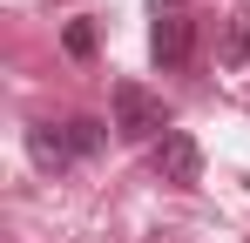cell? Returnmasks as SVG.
Masks as SVG:
<instances>
[{
	"instance_id": "cell-1",
	"label": "cell",
	"mask_w": 250,
	"mask_h": 243,
	"mask_svg": "<svg viewBox=\"0 0 250 243\" xmlns=\"http://www.w3.org/2000/svg\"><path fill=\"white\" fill-rule=\"evenodd\" d=\"M115 135L122 142H163L169 135L163 95H149L142 81H115Z\"/></svg>"
},
{
	"instance_id": "cell-2",
	"label": "cell",
	"mask_w": 250,
	"mask_h": 243,
	"mask_svg": "<svg viewBox=\"0 0 250 243\" xmlns=\"http://www.w3.org/2000/svg\"><path fill=\"white\" fill-rule=\"evenodd\" d=\"M156 176H163L169 189H189V182L203 176V149H196V135L169 128L163 142H156Z\"/></svg>"
},
{
	"instance_id": "cell-3",
	"label": "cell",
	"mask_w": 250,
	"mask_h": 243,
	"mask_svg": "<svg viewBox=\"0 0 250 243\" xmlns=\"http://www.w3.org/2000/svg\"><path fill=\"white\" fill-rule=\"evenodd\" d=\"M189 47H196V20H189V14H156V27H149V54H156V68H183Z\"/></svg>"
},
{
	"instance_id": "cell-4",
	"label": "cell",
	"mask_w": 250,
	"mask_h": 243,
	"mask_svg": "<svg viewBox=\"0 0 250 243\" xmlns=\"http://www.w3.org/2000/svg\"><path fill=\"white\" fill-rule=\"evenodd\" d=\"M61 135H68V156H75V162H88V156H102V142H108V128H102V122H95V115H75V122H68V128H61Z\"/></svg>"
},
{
	"instance_id": "cell-5",
	"label": "cell",
	"mask_w": 250,
	"mask_h": 243,
	"mask_svg": "<svg viewBox=\"0 0 250 243\" xmlns=\"http://www.w3.org/2000/svg\"><path fill=\"white\" fill-rule=\"evenodd\" d=\"M27 156L41 162V169H68V135H61V128H27Z\"/></svg>"
},
{
	"instance_id": "cell-6",
	"label": "cell",
	"mask_w": 250,
	"mask_h": 243,
	"mask_svg": "<svg viewBox=\"0 0 250 243\" xmlns=\"http://www.w3.org/2000/svg\"><path fill=\"white\" fill-rule=\"evenodd\" d=\"M216 61H223V68H244V61H250V20H244V14L223 20V47H216Z\"/></svg>"
},
{
	"instance_id": "cell-7",
	"label": "cell",
	"mask_w": 250,
	"mask_h": 243,
	"mask_svg": "<svg viewBox=\"0 0 250 243\" xmlns=\"http://www.w3.org/2000/svg\"><path fill=\"white\" fill-rule=\"evenodd\" d=\"M61 47H68L75 61H88V54H95V27H88V20H68V34H61Z\"/></svg>"
},
{
	"instance_id": "cell-8",
	"label": "cell",
	"mask_w": 250,
	"mask_h": 243,
	"mask_svg": "<svg viewBox=\"0 0 250 243\" xmlns=\"http://www.w3.org/2000/svg\"><path fill=\"white\" fill-rule=\"evenodd\" d=\"M156 14H189V7L183 0H156Z\"/></svg>"
}]
</instances>
